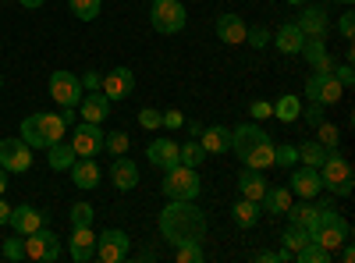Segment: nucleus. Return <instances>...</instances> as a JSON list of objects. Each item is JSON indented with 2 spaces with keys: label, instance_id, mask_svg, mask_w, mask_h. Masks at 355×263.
Returning a JSON list of instances; mask_svg holds the SVG:
<instances>
[{
  "label": "nucleus",
  "instance_id": "nucleus-1",
  "mask_svg": "<svg viewBox=\"0 0 355 263\" xmlns=\"http://www.w3.org/2000/svg\"><path fill=\"white\" fill-rule=\"evenodd\" d=\"M160 235L171 246L202 242L206 239V214L196 207V199H167L160 210Z\"/></svg>",
  "mask_w": 355,
  "mask_h": 263
},
{
  "label": "nucleus",
  "instance_id": "nucleus-2",
  "mask_svg": "<svg viewBox=\"0 0 355 263\" xmlns=\"http://www.w3.org/2000/svg\"><path fill=\"white\" fill-rule=\"evenodd\" d=\"M231 153L239 157L245 167L266 171V167H274V139L266 135L259 125H239L231 132Z\"/></svg>",
  "mask_w": 355,
  "mask_h": 263
},
{
  "label": "nucleus",
  "instance_id": "nucleus-3",
  "mask_svg": "<svg viewBox=\"0 0 355 263\" xmlns=\"http://www.w3.org/2000/svg\"><path fill=\"white\" fill-rule=\"evenodd\" d=\"M64 128L68 125L61 121V114H28L21 121V139L33 146V150H46V146L64 139Z\"/></svg>",
  "mask_w": 355,
  "mask_h": 263
},
{
  "label": "nucleus",
  "instance_id": "nucleus-4",
  "mask_svg": "<svg viewBox=\"0 0 355 263\" xmlns=\"http://www.w3.org/2000/svg\"><path fill=\"white\" fill-rule=\"evenodd\" d=\"M320 182H323V189H331L334 196H352V189H355V171H352V164H348L338 150H331V157L320 164Z\"/></svg>",
  "mask_w": 355,
  "mask_h": 263
},
{
  "label": "nucleus",
  "instance_id": "nucleus-5",
  "mask_svg": "<svg viewBox=\"0 0 355 263\" xmlns=\"http://www.w3.org/2000/svg\"><path fill=\"white\" fill-rule=\"evenodd\" d=\"M199 189H202V182H199L196 167L178 164V167L164 171V196H167V199H196Z\"/></svg>",
  "mask_w": 355,
  "mask_h": 263
},
{
  "label": "nucleus",
  "instance_id": "nucleus-6",
  "mask_svg": "<svg viewBox=\"0 0 355 263\" xmlns=\"http://www.w3.org/2000/svg\"><path fill=\"white\" fill-rule=\"evenodd\" d=\"M189 22L185 15V4L182 0H153V11H150V25L157 28V33L164 36H174V33H182Z\"/></svg>",
  "mask_w": 355,
  "mask_h": 263
},
{
  "label": "nucleus",
  "instance_id": "nucleus-7",
  "mask_svg": "<svg viewBox=\"0 0 355 263\" xmlns=\"http://www.w3.org/2000/svg\"><path fill=\"white\" fill-rule=\"evenodd\" d=\"M25 260H36V263L61 260V242H57L50 228H36L33 235H25Z\"/></svg>",
  "mask_w": 355,
  "mask_h": 263
},
{
  "label": "nucleus",
  "instance_id": "nucleus-8",
  "mask_svg": "<svg viewBox=\"0 0 355 263\" xmlns=\"http://www.w3.org/2000/svg\"><path fill=\"white\" fill-rule=\"evenodd\" d=\"M33 164V146H28L21 135L18 139H0V167L8 174H21Z\"/></svg>",
  "mask_w": 355,
  "mask_h": 263
},
{
  "label": "nucleus",
  "instance_id": "nucleus-9",
  "mask_svg": "<svg viewBox=\"0 0 355 263\" xmlns=\"http://www.w3.org/2000/svg\"><path fill=\"white\" fill-rule=\"evenodd\" d=\"M132 253V239L121 228H107L103 235H96V260L103 263H121Z\"/></svg>",
  "mask_w": 355,
  "mask_h": 263
},
{
  "label": "nucleus",
  "instance_id": "nucleus-10",
  "mask_svg": "<svg viewBox=\"0 0 355 263\" xmlns=\"http://www.w3.org/2000/svg\"><path fill=\"white\" fill-rule=\"evenodd\" d=\"M50 96L61 103V107H78V100L85 96V90H82L78 75H71V71H64V68H57V71L50 75Z\"/></svg>",
  "mask_w": 355,
  "mask_h": 263
},
{
  "label": "nucleus",
  "instance_id": "nucleus-11",
  "mask_svg": "<svg viewBox=\"0 0 355 263\" xmlns=\"http://www.w3.org/2000/svg\"><path fill=\"white\" fill-rule=\"evenodd\" d=\"M306 96L327 107V103H338L345 96V90H341V82L334 78V71H313L309 82H306Z\"/></svg>",
  "mask_w": 355,
  "mask_h": 263
},
{
  "label": "nucleus",
  "instance_id": "nucleus-12",
  "mask_svg": "<svg viewBox=\"0 0 355 263\" xmlns=\"http://www.w3.org/2000/svg\"><path fill=\"white\" fill-rule=\"evenodd\" d=\"M100 93L117 103V100H128L135 93V71L132 68H110L103 78H100Z\"/></svg>",
  "mask_w": 355,
  "mask_h": 263
},
{
  "label": "nucleus",
  "instance_id": "nucleus-13",
  "mask_svg": "<svg viewBox=\"0 0 355 263\" xmlns=\"http://www.w3.org/2000/svg\"><path fill=\"white\" fill-rule=\"evenodd\" d=\"M71 146H75V157H96V153H103V128L93 125V121L75 125Z\"/></svg>",
  "mask_w": 355,
  "mask_h": 263
},
{
  "label": "nucleus",
  "instance_id": "nucleus-14",
  "mask_svg": "<svg viewBox=\"0 0 355 263\" xmlns=\"http://www.w3.org/2000/svg\"><path fill=\"white\" fill-rule=\"evenodd\" d=\"M68 253L75 263H89V260H96V231L93 224H78L71 231V239H68Z\"/></svg>",
  "mask_w": 355,
  "mask_h": 263
},
{
  "label": "nucleus",
  "instance_id": "nucleus-15",
  "mask_svg": "<svg viewBox=\"0 0 355 263\" xmlns=\"http://www.w3.org/2000/svg\"><path fill=\"white\" fill-rule=\"evenodd\" d=\"M295 196H302V199H316L323 192V182H320V167H309L302 164L299 171H291V185H288Z\"/></svg>",
  "mask_w": 355,
  "mask_h": 263
},
{
  "label": "nucleus",
  "instance_id": "nucleus-16",
  "mask_svg": "<svg viewBox=\"0 0 355 263\" xmlns=\"http://www.w3.org/2000/svg\"><path fill=\"white\" fill-rule=\"evenodd\" d=\"M146 160H150L153 167H160V171H171V167L182 164V153H178V142H171V139H153L150 146H146Z\"/></svg>",
  "mask_w": 355,
  "mask_h": 263
},
{
  "label": "nucleus",
  "instance_id": "nucleus-17",
  "mask_svg": "<svg viewBox=\"0 0 355 263\" xmlns=\"http://www.w3.org/2000/svg\"><path fill=\"white\" fill-rule=\"evenodd\" d=\"M295 25L302 28L306 40H327V33H331V22H327V11L323 8H306Z\"/></svg>",
  "mask_w": 355,
  "mask_h": 263
},
{
  "label": "nucleus",
  "instance_id": "nucleus-18",
  "mask_svg": "<svg viewBox=\"0 0 355 263\" xmlns=\"http://www.w3.org/2000/svg\"><path fill=\"white\" fill-rule=\"evenodd\" d=\"M68 171H71V182H75L78 189H96L100 178H103L96 157H75V164H71Z\"/></svg>",
  "mask_w": 355,
  "mask_h": 263
},
{
  "label": "nucleus",
  "instance_id": "nucleus-19",
  "mask_svg": "<svg viewBox=\"0 0 355 263\" xmlns=\"http://www.w3.org/2000/svg\"><path fill=\"white\" fill-rule=\"evenodd\" d=\"M8 228L11 231H18V235H33L36 228H43V210H36V207H11V217H8Z\"/></svg>",
  "mask_w": 355,
  "mask_h": 263
},
{
  "label": "nucleus",
  "instance_id": "nucleus-20",
  "mask_svg": "<svg viewBox=\"0 0 355 263\" xmlns=\"http://www.w3.org/2000/svg\"><path fill=\"white\" fill-rule=\"evenodd\" d=\"M245 28H249V25L242 22V15L227 11V15L217 18V40L227 43V46H239V43H245Z\"/></svg>",
  "mask_w": 355,
  "mask_h": 263
},
{
  "label": "nucleus",
  "instance_id": "nucleus-21",
  "mask_svg": "<svg viewBox=\"0 0 355 263\" xmlns=\"http://www.w3.org/2000/svg\"><path fill=\"white\" fill-rule=\"evenodd\" d=\"M78 114H82V121H93V125H103L110 118V100L96 90V93H89L78 100Z\"/></svg>",
  "mask_w": 355,
  "mask_h": 263
},
{
  "label": "nucleus",
  "instance_id": "nucleus-22",
  "mask_svg": "<svg viewBox=\"0 0 355 263\" xmlns=\"http://www.w3.org/2000/svg\"><path fill=\"white\" fill-rule=\"evenodd\" d=\"M110 182H114V189L132 192V189L139 185V167H135V160H128V157H114V164H110Z\"/></svg>",
  "mask_w": 355,
  "mask_h": 263
},
{
  "label": "nucleus",
  "instance_id": "nucleus-23",
  "mask_svg": "<svg viewBox=\"0 0 355 263\" xmlns=\"http://www.w3.org/2000/svg\"><path fill=\"white\" fill-rule=\"evenodd\" d=\"M199 142H202L206 157H214V153H231V132H227L224 125L202 128V132H199Z\"/></svg>",
  "mask_w": 355,
  "mask_h": 263
},
{
  "label": "nucleus",
  "instance_id": "nucleus-24",
  "mask_svg": "<svg viewBox=\"0 0 355 263\" xmlns=\"http://www.w3.org/2000/svg\"><path fill=\"white\" fill-rule=\"evenodd\" d=\"M288 207H291V189H284V185H266V192H263V199H259V210L281 217V214H288Z\"/></svg>",
  "mask_w": 355,
  "mask_h": 263
},
{
  "label": "nucleus",
  "instance_id": "nucleus-25",
  "mask_svg": "<svg viewBox=\"0 0 355 263\" xmlns=\"http://www.w3.org/2000/svg\"><path fill=\"white\" fill-rule=\"evenodd\" d=\"M274 43H277V50L281 53H288V57H295V53H302V43H306V36H302V28L295 25V22H288V25H281L277 28V36H270Z\"/></svg>",
  "mask_w": 355,
  "mask_h": 263
},
{
  "label": "nucleus",
  "instance_id": "nucleus-26",
  "mask_svg": "<svg viewBox=\"0 0 355 263\" xmlns=\"http://www.w3.org/2000/svg\"><path fill=\"white\" fill-rule=\"evenodd\" d=\"M302 53H306V61L316 71H334V57L327 53V40H306L302 43Z\"/></svg>",
  "mask_w": 355,
  "mask_h": 263
},
{
  "label": "nucleus",
  "instance_id": "nucleus-27",
  "mask_svg": "<svg viewBox=\"0 0 355 263\" xmlns=\"http://www.w3.org/2000/svg\"><path fill=\"white\" fill-rule=\"evenodd\" d=\"M266 185H270V182H266L263 178V171H256V167H245L242 174H239V192L245 196V199H263V192H266Z\"/></svg>",
  "mask_w": 355,
  "mask_h": 263
},
{
  "label": "nucleus",
  "instance_id": "nucleus-28",
  "mask_svg": "<svg viewBox=\"0 0 355 263\" xmlns=\"http://www.w3.org/2000/svg\"><path fill=\"white\" fill-rule=\"evenodd\" d=\"M259 214H263V210H259V203H256V199H245V196L231 207V221L239 224V228H252V224L259 221Z\"/></svg>",
  "mask_w": 355,
  "mask_h": 263
},
{
  "label": "nucleus",
  "instance_id": "nucleus-29",
  "mask_svg": "<svg viewBox=\"0 0 355 263\" xmlns=\"http://www.w3.org/2000/svg\"><path fill=\"white\" fill-rule=\"evenodd\" d=\"M316 214H320L316 203H313V199H302V203H291L284 217H288L291 224H302V228L309 231V228H313V221H316Z\"/></svg>",
  "mask_w": 355,
  "mask_h": 263
},
{
  "label": "nucleus",
  "instance_id": "nucleus-30",
  "mask_svg": "<svg viewBox=\"0 0 355 263\" xmlns=\"http://www.w3.org/2000/svg\"><path fill=\"white\" fill-rule=\"evenodd\" d=\"M295 150H299V160H302V164H309V167H320L323 160L331 157V150H327L323 142H316V139H306V142H299Z\"/></svg>",
  "mask_w": 355,
  "mask_h": 263
},
{
  "label": "nucleus",
  "instance_id": "nucleus-31",
  "mask_svg": "<svg viewBox=\"0 0 355 263\" xmlns=\"http://www.w3.org/2000/svg\"><path fill=\"white\" fill-rule=\"evenodd\" d=\"M299 114H302V100L299 96H291V93L277 96V103H274V118L277 121L291 125V121H299Z\"/></svg>",
  "mask_w": 355,
  "mask_h": 263
},
{
  "label": "nucleus",
  "instance_id": "nucleus-32",
  "mask_svg": "<svg viewBox=\"0 0 355 263\" xmlns=\"http://www.w3.org/2000/svg\"><path fill=\"white\" fill-rule=\"evenodd\" d=\"M46 160H50V167L53 171H68L71 164H75V146L71 142H53V146H46Z\"/></svg>",
  "mask_w": 355,
  "mask_h": 263
},
{
  "label": "nucleus",
  "instance_id": "nucleus-33",
  "mask_svg": "<svg viewBox=\"0 0 355 263\" xmlns=\"http://www.w3.org/2000/svg\"><path fill=\"white\" fill-rule=\"evenodd\" d=\"M295 260H299V263H331V260H334V253H331V249H323L320 242H313V239H309L299 253H295Z\"/></svg>",
  "mask_w": 355,
  "mask_h": 263
},
{
  "label": "nucleus",
  "instance_id": "nucleus-34",
  "mask_svg": "<svg viewBox=\"0 0 355 263\" xmlns=\"http://www.w3.org/2000/svg\"><path fill=\"white\" fill-rule=\"evenodd\" d=\"M68 8H71V15L78 22H93L100 15V8H103V0H68Z\"/></svg>",
  "mask_w": 355,
  "mask_h": 263
},
{
  "label": "nucleus",
  "instance_id": "nucleus-35",
  "mask_svg": "<svg viewBox=\"0 0 355 263\" xmlns=\"http://www.w3.org/2000/svg\"><path fill=\"white\" fill-rule=\"evenodd\" d=\"M281 239H284V249L299 253V249L309 242V231H306L302 224H291V221H288V228H284V235H281Z\"/></svg>",
  "mask_w": 355,
  "mask_h": 263
},
{
  "label": "nucleus",
  "instance_id": "nucleus-36",
  "mask_svg": "<svg viewBox=\"0 0 355 263\" xmlns=\"http://www.w3.org/2000/svg\"><path fill=\"white\" fill-rule=\"evenodd\" d=\"M178 153H182V164H185V167H199V164L206 160V150H202L199 139H189L185 146H178Z\"/></svg>",
  "mask_w": 355,
  "mask_h": 263
},
{
  "label": "nucleus",
  "instance_id": "nucleus-37",
  "mask_svg": "<svg viewBox=\"0 0 355 263\" xmlns=\"http://www.w3.org/2000/svg\"><path fill=\"white\" fill-rule=\"evenodd\" d=\"M128 132H103V150L114 153V157H125L128 153Z\"/></svg>",
  "mask_w": 355,
  "mask_h": 263
},
{
  "label": "nucleus",
  "instance_id": "nucleus-38",
  "mask_svg": "<svg viewBox=\"0 0 355 263\" xmlns=\"http://www.w3.org/2000/svg\"><path fill=\"white\" fill-rule=\"evenodd\" d=\"M316 142H323L327 150H338V142H341L338 125H331V121H320V125H316Z\"/></svg>",
  "mask_w": 355,
  "mask_h": 263
},
{
  "label": "nucleus",
  "instance_id": "nucleus-39",
  "mask_svg": "<svg viewBox=\"0 0 355 263\" xmlns=\"http://www.w3.org/2000/svg\"><path fill=\"white\" fill-rule=\"evenodd\" d=\"M274 164H277V167H295V164H299V150H295L291 142L274 146Z\"/></svg>",
  "mask_w": 355,
  "mask_h": 263
},
{
  "label": "nucleus",
  "instance_id": "nucleus-40",
  "mask_svg": "<svg viewBox=\"0 0 355 263\" xmlns=\"http://www.w3.org/2000/svg\"><path fill=\"white\" fill-rule=\"evenodd\" d=\"M178 253H174V260L178 263H202L206 260V253L199 249V242H185V246H174Z\"/></svg>",
  "mask_w": 355,
  "mask_h": 263
},
{
  "label": "nucleus",
  "instance_id": "nucleus-41",
  "mask_svg": "<svg viewBox=\"0 0 355 263\" xmlns=\"http://www.w3.org/2000/svg\"><path fill=\"white\" fill-rule=\"evenodd\" d=\"M4 260H11V263L25 260V235L15 231V239H4Z\"/></svg>",
  "mask_w": 355,
  "mask_h": 263
},
{
  "label": "nucleus",
  "instance_id": "nucleus-42",
  "mask_svg": "<svg viewBox=\"0 0 355 263\" xmlns=\"http://www.w3.org/2000/svg\"><path fill=\"white\" fill-rule=\"evenodd\" d=\"M139 125H142V128H150V132H153V128H164V110H157V107H142V110H139Z\"/></svg>",
  "mask_w": 355,
  "mask_h": 263
},
{
  "label": "nucleus",
  "instance_id": "nucleus-43",
  "mask_svg": "<svg viewBox=\"0 0 355 263\" xmlns=\"http://www.w3.org/2000/svg\"><path fill=\"white\" fill-rule=\"evenodd\" d=\"M245 43L256 46V50H263L266 43H270V33H266L263 25H252V28H245Z\"/></svg>",
  "mask_w": 355,
  "mask_h": 263
},
{
  "label": "nucleus",
  "instance_id": "nucleus-44",
  "mask_svg": "<svg viewBox=\"0 0 355 263\" xmlns=\"http://www.w3.org/2000/svg\"><path fill=\"white\" fill-rule=\"evenodd\" d=\"M78 224H93V207L89 203H75L71 207V228H78Z\"/></svg>",
  "mask_w": 355,
  "mask_h": 263
},
{
  "label": "nucleus",
  "instance_id": "nucleus-45",
  "mask_svg": "<svg viewBox=\"0 0 355 263\" xmlns=\"http://www.w3.org/2000/svg\"><path fill=\"white\" fill-rule=\"evenodd\" d=\"M299 118H306V125H320L323 121V103H309V107H302V114H299Z\"/></svg>",
  "mask_w": 355,
  "mask_h": 263
},
{
  "label": "nucleus",
  "instance_id": "nucleus-46",
  "mask_svg": "<svg viewBox=\"0 0 355 263\" xmlns=\"http://www.w3.org/2000/svg\"><path fill=\"white\" fill-rule=\"evenodd\" d=\"M164 128H185V114L178 110V107H171V110H164Z\"/></svg>",
  "mask_w": 355,
  "mask_h": 263
},
{
  "label": "nucleus",
  "instance_id": "nucleus-47",
  "mask_svg": "<svg viewBox=\"0 0 355 263\" xmlns=\"http://www.w3.org/2000/svg\"><path fill=\"white\" fill-rule=\"evenodd\" d=\"M249 114L256 121H266V118H274V103H266V100H256L252 107H249Z\"/></svg>",
  "mask_w": 355,
  "mask_h": 263
},
{
  "label": "nucleus",
  "instance_id": "nucleus-48",
  "mask_svg": "<svg viewBox=\"0 0 355 263\" xmlns=\"http://www.w3.org/2000/svg\"><path fill=\"white\" fill-rule=\"evenodd\" d=\"M334 78L341 82V90H352V85H355V71H352V61H348V65H341V68L334 71Z\"/></svg>",
  "mask_w": 355,
  "mask_h": 263
},
{
  "label": "nucleus",
  "instance_id": "nucleus-49",
  "mask_svg": "<svg viewBox=\"0 0 355 263\" xmlns=\"http://www.w3.org/2000/svg\"><path fill=\"white\" fill-rule=\"evenodd\" d=\"M338 33H341L345 40H352V36H355V15H352V11H345V15H341V22H338Z\"/></svg>",
  "mask_w": 355,
  "mask_h": 263
},
{
  "label": "nucleus",
  "instance_id": "nucleus-50",
  "mask_svg": "<svg viewBox=\"0 0 355 263\" xmlns=\"http://www.w3.org/2000/svg\"><path fill=\"white\" fill-rule=\"evenodd\" d=\"M100 78H103L100 71H85L78 82H82V90H85V93H96V90H100Z\"/></svg>",
  "mask_w": 355,
  "mask_h": 263
},
{
  "label": "nucleus",
  "instance_id": "nucleus-51",
  "mask_svg": "<svg viewBox=\"0 0 355 263\" xmlns=\"http://www.w3.org/2000/svg\"><path fill=\"white\" fill-rule=\"evenodd\" d=\"M252 260H256V263H277V253H274V249H259Z\"/></svg>",
  "mask_w": 355,
  "mask_h": 263
},
{
  "label": "nucleus",
  "instance_id": "nucleus-52",
  "mask_svg": "<svg viewBox=\"0 0 355 263\" xmlns=\"http://www.w3.org/2000/svg\"><path fill=\"white\" fill-rule=\"evenodd\" d=\"M61 121H64V125H75V121H78L75 107H61Z\"/></svg>",
  "mask_w": 355,
  "mask_h": 263
},
{
  "label": "nucleus",
  "instance_id": "nucleus-53",
  "mask_svg": "<svg viewBox=\"0 0 355 263\" xmlns=\"http://www.w3.org/2000/svg\"><path fill=\"white\" fill-rule=\"evenodd\" d=\"M8 217H11V207H8V203H4V199H0V228H4V224H8Z\"/></svg>",
  "mask_w": 355,
  "mask_h": 263
},
{
  "label": "nucleus",
  "instance_id": "nucleus-54",
  "mask_svg": "<svg viewBox=\"0 0 355 263\" xmlns=\"http://www.w3.org/2000/svg\"><path fill=\"white\" fill-rule=\"evenodd\" d=\"M21 8H28V11H40V8H43V0H21Z\"/></svg>",
  "mask_w": 355,
  "mask_h": 263
},
{
  "label": "nucleus",
  "instance_id": "nucleus-55",
  "mask_svg": "<svg viewBox=\"0 0 355 263\" xmlns=\"http://www.w3.org/2000/svg\"><path fill=\"white\" fill-rule=\"evenodd\" d=\"M185 128L192 132V139H199V132H202V125H196V121H185Z\"/></svg>",
  "mask_w": 355,
  "mask_h": 263
},
{
  "label": "nucleus",
  "instance_id": "nucleus-56",
  "mask_svg": "<svg viewBox=\"0 0 355 263\" xmlns=\"http://www.w3.org/2000/svg\"><path fill=\"white\" fill-rule=\"evenodd\" d=\"M4 189H8V171L0 167V196H4Z\"/></svg>",
  "mask_w": 355,
  "mask_h": 263
},
{
  "label": "nucleus",
  "instance_id": "nucleus-57",
  "mask_svg": "<svg viewBox=\"0 0 355 263\" xmlns=\"http://www.w3.org/2000/svg\"><path fill=\"white\" fill-rule=\"evenodd\" d=\"M284 4H295V8H299V4H306V0H284Z\"/></svg>",
  "mask_w": 355,
  "mask_h": 263
},
{
  "label": "nucleus",
  "instance_id": "nucleus-58",
  "mask_svg": "<svg viewBox=\"0 0 355 263\" xmlns=\"http://www.w3.org/2000/svg\"><path fill=\"white\" fill-rule=\"evenodd\" d=\"M338 4H345V8H352V0H338Z\"/></svg>",
  "mask_w": 355,
  "mask_h": 263
},
{
  "label": "nucleus",
  "instance_id": "nucleus-59",
  "mask_svg": "<svg viewBox=\"0 0 355 263\" xmlns=\"http://www.w3.org/2000/svg\"><path fill=\"white\" fill-rule=\"evenodd\" d=\"M0 90H4V75H0Z\"/></svg>",
  "mask_w": 355,
  "mask_h": 263
}]
</instances>
